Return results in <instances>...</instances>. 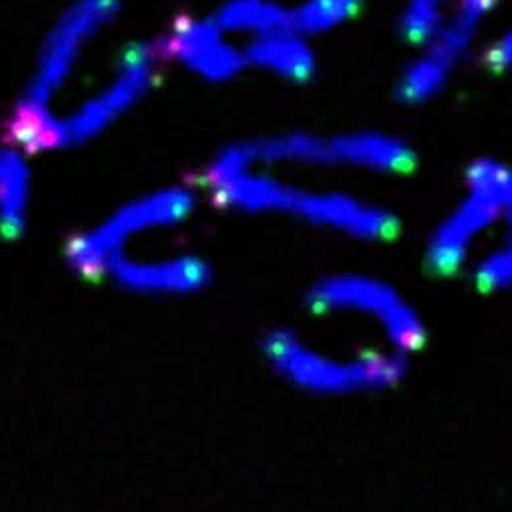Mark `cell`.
Masks as SVG:
<instances>
[{"label":"cell","instance_id":"6da1fadb","mask_svg":"<svg viewBox=\"0 0 512 512\" xmlns=\"http://www.w3.org/2000/svg\"><path fill=\"white\" fill-rule=\"evenodd\" d=\"M194 210L196 196L184 186H165L143 192L109 210L80 232L68 248L70 263L84 275L99 277L107 261L131 246L176 232L194 216Z\"/></svg>","mask_w":512,"mask_h":512},{"label":"cell","instance_id":"7a4b0ae2","mask_svg":"<svg viewBox=\"0 0 512 512\" xmlns=\"http://www.w3.org/2000/svg\"><path fill=\"white\" fill-rule=\"evenodd\" d=\"M244 198L252 214H287L360 240H388L398 230V218L380 206L333 190H305L261 169L248 178Z\"/></svg>","mask_w":512,"mask_h":512},{"label":"cell","instance_id":"3957f363","mask_svg":"<svg viewBox=\"0 0 512 512\" xmlns=\"http://www.w3.org/2000/svg\"><path fill=\"white\" fill-rule=\"evenodd\" d=\"M263 352L283 378L315 394L388 388L406 372L402 352H364L341 360L311 348L291 331H273L263 341Z\"/></svg>","mask_w":512,"mask_h":512},{"label":"cell","instance_id":"277c9868","mask_svg":"<svg viewBox=\"0 0 512 512\" xmlns=\"http://www.w3.org/2000/svg\"><path fill=\"white\" fill-rule=\"evenodd\" d=\"M311 305L323 313H358L376 319L386 337L400 350H416L426 327L396 289L364 275H333L311 291Z\"/></svg>","mask_w":512,"mask_h":512},{"label":"cell","instance_id":"5b68a950","mask_svg":"<svg viewBox=\"0 0 512 512\" xmlns=\"http://www.w3.org/2000/svg\"><path fill=\"white\" fill-rule=\"evenodd\" d=\"M99 277L135 295L184 297L204 289L210 281V265L204 257L190 252L135 248L113 257Z\"/></svg>","mask_w":512,"mask_h":512},{"label":"cell","instance_id":"8992f818","mask_svg":"<svg viewBox=\"0 0 512 512\" xmlns=\"http://www.w3.org/2000/svg\"><path fill=\"white\" fill-rule=\"evenodd\" d=\"M503 224L509 230L505 212L493 198L481 190L467 188V196L437 226L429 242V265L437 273L457 271L477 240L493 226Z\"/></svg>","mask_w":512,"mask_h":512},{"label":"cell","instance_id":"52a82bcc","mask_svg":"<svg viewBox=\"0 0 512 512\" xmlns=\"http://www.w3.org/2000/svg\"><path fill=\"white\" fill-rule=\"evenodd\" d=\"M331 165L358 167L366 171L408 172L414 165V153L398 139L378 133H354L329 141Z\"/></svg>","mask_w":512,"mask_h":512},{"label":"cell","instance_id":"ba28073f","mask_svg":"<svg viewBox=\"0 0 512 512\" xmlns=\"http://www.w3.org/2000/svg\"><path fill=\"white\" fill-rule=\"evenodd\" d=\"M34 198V176L26 159L0 149V242H10L24 232Z\"/></svg>","mask_w":512,"mask_h":512},{"label":"cell","instance_id":"9c48e42d","mask_svg":"<svg viewBox=\"0 0 512 512\" xmlns=\"http://www.w3.org/2000/svg\"><path fill=\"white\" fill-rule=\"evenodd\" d=\"M467 186L481 190L505 212L512 230V171L495 161H477L467 172Z\"/></svg>","mask_w":512,"mask_h":512},{"label":"cell","instance_id":"30bf717a","mask_svg":"<svg viewBox=\"0 0 512 512\" xmlns=\"http://www.w3.org/2000/svg\"><path fill=\"white\" fill-rule=\"evenodd\" d=\"M473 279L483 291H497L512 287V230L487 256L475 265Z\"/></svg>","mask_w":512,"mask_h":512},{"label":"cell","instance_id":"8fae6325","mask_svg":"<svg viewBox=\"0 0 512 512\" xmlns=\"http://www.w3.org/2000/svg\"><path fill=\"white\" fill-rule=\"evenodd\" d=\"M499 60L503 66H512V36L499 48Z\"/></svg>","mask_w":512,"mask_h":512}]
</instances>
